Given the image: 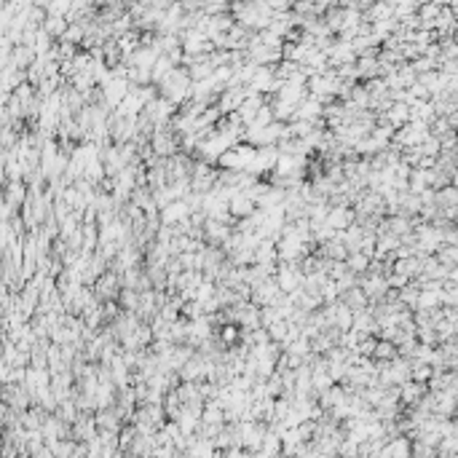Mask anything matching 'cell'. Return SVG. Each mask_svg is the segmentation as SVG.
<instances>
[{
    "label": "cell",
    "mask_w": 458,
    "mask_h": 458,
    "mask_svg": "<svg viewBox=\"0 0 458 458\" xmlns=\"http://www.w3.org/2000/svg\"><path fill=\"white\" fill-rule=\"evenodd\" d=\"M116 292H118V276L116 274H102L97 279V290H94V295L105 303V298H116Z\"/></svg>",
    "instance_id": "1"
},
{
    "label": "cell",
    "mask_w": 458,
    "mask_h": 458,
    "mask_svg": "<svg viewBox=\"0 0 458 458\" xmlns=\"http://www.w3.org/2000/svg\"><path fill=\"white\" fill-rule=\"evenodd\" d=\"M354 220V214L348 209H343V204H335L330 206V214H327V225H332L335 231H343V228H348Z\"/></svg>",
    "instance_id": "2"
},
{
    "label": "cell",
    "mask_w": 458,
    "mask_h": 458,
    "mask_svg": "<svg viewBox=\"0 0 458 458\" xmlns=\"http://www.w3.org/2000/svg\"><path fill=\"white\" fill-rule=\"evenodd\" d=\"M346 263H348V268H351L354 274H359V271H364V268H367V255L354 252L351 257H346Z\"/></svg>",
    "instance_id": "3"
}]
</instances>
